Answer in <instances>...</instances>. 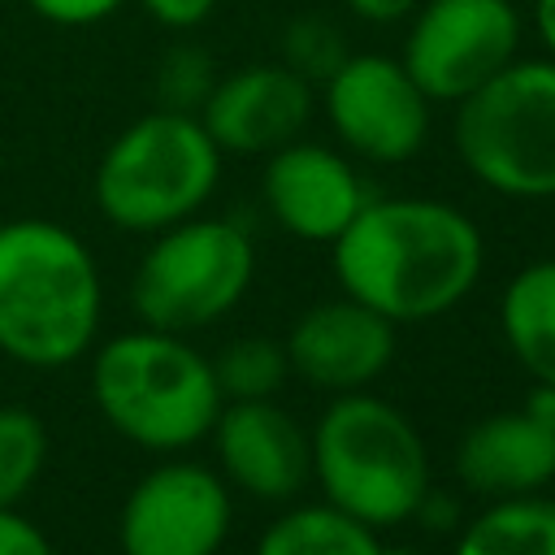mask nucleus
<instances>
[{
    "label": "nucleus",
    "instance_id": "4468645a",
    "mask_svg": "<svg viewBox=\"0 0 555 555\" xmlns=\"http://www.w3.org/2000/svg\"><path fill=\"white\" fill-rule=\"evenodd\" d=\"M260 195L269 217L304 243H334L369 199L356 165L338 147L308 139L264 156Z\"/></svg>",
    "mask_w": 555,
    "mask_h": 555
},
{
    "label": "nucleus",
    "instance_id": "39448f33",
    "mask_svg": "<svg viewBox=\"0 0 555 555\" xmlns=\"http://www.w3.org/2000/svg\"><path fill=\"white\" fill-rule=\"evenodd\" d=\"M221 147L199 113L152 108L134 117L95 165V208L130 234H156L195 217L221 178Z\"/></svg>",
    "mask_w": 555,
    "mask_h": 555
},
{
    "label": "nucleus",
    "instance_id": "6e6552de",
    "mask_svg": "<svg viewBox=\"0 0 555 555\" xmlns=\"http://www.w3.org/2000/svg\"><path fill=\"white\" fill-rule=\"evenodd\" d=\"M516 56L520 13L512 0H421L399 52L434 104H460Z\"/></svg>",
    "mask_w": 555,
    "mask_h": 555
},
{
    "label": "nucleus",
    "instance_id": "393cba45",
    "mask_svg": "<svg viewBox=\"0 0 555 555\" xmlns=\"http://www.w3.org/2000/svg\"><path fill=\"white\" fill-rule=\"evenodd\" d=\"M356 17L373 22V26H390V22H403L421 0H343Z\"/></svg>",
    "mask_w": 555,
    "mask_h": 555
},
{
    "label": "nucleus",
    "instance_id": "a211bd4d",
    "mask_svg": "<svg viewBox=\"0 0 555 555\" xmlns=\"http://www.w3.org/2000/svg\"><path fill=\"white\" fill-rule=\"evenodd\" d=\"M451 555H555V499H490L460 529Z\"/></svg>",
    "mask_w": 555,
    "mask_h": 555
},
{
    "label": "nucleus",
    "instance_id": "4be33fe9",
    "mask_svg": "<svg viewBox=\"0 0 555 555\" xmlns=\"http://www.w3.org/2000/svg\"><path fill=\"white\" fill-rule=\"evenodd\" d=\"M26 4L52 26H100L113 13H121L130 0H26Z\"/></svg>",
    "mask_w": 555,
    "mask_h": 555
},
{
    "label": "nucleus",
    "instance_id": "aec40b11",
    "mask_svg": "<svg viewBox=\"0 0 555 555\" xmlns=\"http://www.w3.org/2000/svg\"><path fill=\"white\" fill-rule=\"evenodd\" d=\"M48 460V429L26 408H0V507H17Z\"/></svg>",
    "mask_w": 555,
    "mask_h": 555
},
{
    "label": "nucleus",
    "instance_id": "ddd939ff",
    "mask_svg": "<svg viewBox=\"0 0 555 555\" xmlns=\"http://www.w3.org/2000/svg\"><path fill=\"white\" fill-rule=\"evenodd\" d=\"M282 343L291 373L325 395L369 390L395 360V325L351 295L312 304Z\"/></svg>",
    "mask_w": 555,
    "mask_h": 555
},
{
    "label": "nucleus",
    "instance_id": "9d476101",
    "mask_svg": "<svg viewBox=\"0 0 555 555\" xmlns=\"http://www.w3.org/2000/svg\"><path fill=\"white\" fill-rule=\"evenodd\" d=\"M230 533V486L195 460L147 468L117 516L121 555H217Z\"/></svg>",
    "mask_w": 555,
    "mask_h": 555
},
{
    "label": "nucleus",
    "instance_id": "0eeeda50",
    "mask_svg": "<svg viewBox=\"0 0 555 555\" xmlns=\"http://www.w3.org/2000/svg\"><path fill=\"white\" fill-rule=\"evenodd\" d=\"M256 247L225 217H186L152 234L134 264L130 304L143 325L191 334L221 321L251 286Z\"/></svg>",
    "mask_w": 555,
    "mask_h": 555
},
{
    "label": "nucleus",
    "instance_id": "f3484780",
    "mask_svg": "<svg viewBox=\"0 0 555 555\" xmlns=\"http://www.w3.org/2000/svg\"><path fill=\"white\" fill-rule=\"evenodd\" d=\"M256 555H386V546L377 529L321 499L282 512L260 533Z\"/></svg>",
    "mask_w": 555,
    "mask_h": 555
},
{
    "label": "nucleus",
    "instance_id": "cd10ccee",
    "mask_svg": "<svg viewBox=\"0 0 555 555\" xmlns=\"http://www.w3.org/2000/svg\"><path fill=\"white\" fill-rule=\"evenodd\" d=\"M0 4H4V0H0Z\"/></svg>",
    "mask_w": 555,
    "mask_h": 555
},
{
    "label": "nucleus",
    "instance_id": "dca6fc26",
    "mask_svg": "<svg viewBox=\"0 0 555 555\" xmlns=\"http://www.w3.org/2000/svg\"><path fill=\"white\" fill-rule=\"evenodd\" d=\"M499 325L520 369L533 382L555 386V256L525 264L507 282Z\"/></svg>",
    "mask_w": 555,
    "mask_h": 555
},
{
    "label": "nucleus",
    "instance_id": "412c9836",
    "mask_svg": "<svg viewBox=\"0 0 555 555\" xmlns=\"http://www.w3.org/2000/svg\"><path fill=\"white\" fill-rule=\"evenodd\" d=\"M160 87H165V104L160 108H182V113H199V104L208 100L217 74L208 65V56L199 48H173L160 65Z\"/></svg>",
    "mask_w": 555,
    "mask_h": 555
},
{
    "label": "nucleus",
    "instance_id": "f8f14e48",
    "mask_svg": "<svg viewBox=\"0 0 555 555\" xmlns=\"http://www.w3.org/2000/svg\"><path fill=\"white\" fill-rule=\"evenodd\" d=\"M312 78L286 61L243 65L212 82L199 121L230 156H269L312 121Z\"/></svg>",
    "mask_w": 555,
    "mask_h": 555
},
{
    "label": "nucleus",
    "instance_id": "7ed1b4c3",
    "mask_svg": "<svg viewBox=\"0 0 555 555\" xmlns=\"http://www.w3.org/2000/svg\"><path fill=\"white\" fill-rule=\"evenodd\" d=\"M312 434V481L325 503L364 520L369 529H390L421 516L429 499V451L421 429L382 395L351 390L330 395Z\"/></svg>",
    "mask_w": 555,
    "mask_h": 555
},
{
    "label": "nucleus",
    "instance_id": "a878e982",
    "mask_svg": "<svg viewBox=\"0 0 555 555\" xmlns=\"http://www.w3.org/2000/svg\"><path fill=\"white\" fill-rule=\"evenodd\" d=\"M533 30L542 52L555 61V0H533Z\"/></svg>",
    "mask_w": 555,
    "mask_h": 555
},
{
    "label": "nucleus",
    "instance_id": "423d86ee",
    "mask_svg": "<svg viewBox=\"0 0 555 555\" xmlns=\"http://www.w3.org/2000/svg\"><path fill=\"white\" fill-rule=\"evenodd\" d=\"M460 165L507 199H555V61L516 56L455 104Z\"/></svg>",
    "mask_w": 555,
    "mask_h": 555
},
{
    "label": "nucleus",
    "instance_id": "5701e85b",
    "mask_svg": "<svg viewBox=\"0 0 555 555\" xmlns=\"http://www.w3.org/2000/svg\"><path fill=\"white\" fill-rule=\"evenodd\" d=\"M165 30H195L217 13V0H134Z\"/></svg>",
    "mask_w": 555,
    "mask_h": 555
},
{
    "label": "nucleus",
    "instance_id": "6ab92c4d",
    "mask_svg": "<svg viewBox=\"0 0 555 555\" xmlns=\"http://www.w3.org/2000/svg\"><path fill=\"white\" fill-rule=\"evenodd\" d=\"M212 373H217V386L225 399H273L291 377L286 343L264 338V334L234 338L212 360Z\"/></svg>",
    "mask_w": 555,
    "mask_h": 555
},
{
    "label": "nucleus",
    "instance_id": "f257e3e1",
    "mask_svg": "<svg viewBox=\"0 0 555 555\" xmlns=\"http://www.w3.org/2000/svg\"><path fill=\"white\" fill-rule=\"evenodd\" d=\"M330 251L343 295L382 312L390 325L451 312L468 299L486 264L477 221L464 208L425 195L364 199Z\"/></svg>",
    "mask_w": 555,
    "mask_h": 555
},
{
    "label": "nucleus",
    "instance_id": "bb28decb",
    "mask_svg": "<svg viewBox=\"0 0 555 555\" xmlns=\"http://www.w3.org/2000/svg\"><path fill=\"white\" fill-rule=\"evenodd\" d=\"M386 555H416V551H386Z\"/></svg>",
    "mask_w": 555,
    "mask_h": 555
},
{
    "label": "nucleus",
    "instance_id": "20e7f679",
    "mask_svg": "<svg viewBox=\"0 0 555 555\" xmlns=\"http://www.w3.org/2000/svg\"><path fill=\"white\" fill-rule=\"evenodd\" d=\"M91 395L100 416L143 451H186L208 438L225 395L212 360L169 330H126L95 347Z\"/></svg>",
    "mask_w": 555,
    "mask_h": 555
},
{
    "label": "nucleus",
    "instance_id": "f03ea898",
    "mask_svg": "<svg viewBox=\"0 0 555 555\" xmlns=\"http://www.w3.org/2000/svg\"><path fill=\"white\" fill-rule=\"evenodd\" d=\"M104 312L87 243L43 217L0 221V351L26 369H65L95 347Z\"/></svg>",
    "mask_w": 555,
    "mask_h": 555
},
{
    "label": "nucleus",
    "instance_id": "b1692460",
    "mask_svg": "<svg viewBox=\"0 0 555 555\" xmlns=\"http://www.w3.org/2000/svg\"><path fill=\"white\" fill-rule=\"evenodd\" d=\"M0 555H56L39 525H30L17 507H0Z\"/></svg>",
    "mask_w": 555,
    "mask_h": 555
},
{
    "label": "nucleus",
    "instance_id": "1a4fd4ad",
    "mask_svg": "<svg viewBox=\"0 0 555 555\" xmlns=\"http://www.w3.org/2000/svg\"><path fill=\"white\" fill-rule=\"evenodd\" d=\"M325 117L338 143L369 165H403L429 139L434 100L386 52H351L325 74Z\"/></svg>",
    "mask_w": 555,
    "mask_h": 555
},
{
    "label": "nucleus",
    "instance_id": "2eb2a0df",
    "mask_svg": "<svg viewBox=\"0 0 555 555\" xmlns=\"http://www.w3.org/2000/svg\"><path fill=\"white\" fill-rule=\"evenodd\" d=\"M455 477L486 499L542 494L555 477V425L538 421L529 408L481 416L455 442Z\"/></svg>",
    "mask_w": 555,
    "mask_h": 555
},
{
    "label": "nucleus",
    "instance_id": "9b49d317",
    "mask_svg": "<svg viewBox=\"0 0 555 555\" xmlns=\"http://www.w3.org/2000/svg\"><path fill=\"white\" fill-rule=\"evenodd\" d=\"M208 438L221 477L260 503H286L312 481V434L273 399H225Z\"/></svg>",
    "mask_w": 555,
    "mask_h": 555
}]
</instances>
